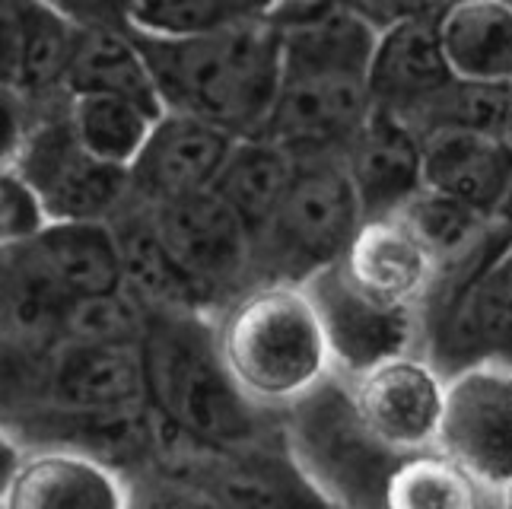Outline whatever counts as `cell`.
Returning a JSON list of instances; mask_svg holds the SVG:
<instances>
[{
  "label": "cell",
  "mask_w": 512,
  "mask_h": 509,
  "mask_svg": "<svg viewBox=\"0 0 512 509\" xmlns=\"http://www.w3.org/2000/svg\"><path fill=\"white\" fill-rule=\"evenodd\" d=\"M277 0H134L131 29L147 35H198L268 20Z\"/></svg>",
  "instance_id": "30"
},
{
  "label": "cell",
  "mask_w": 512,
  "mask_h": 509,
  "mask_svg": "<svg viewBox=\"0 0 512 509\" xmlns=\"http://www.w3.org/2000/svg\"><path fill=\"white\" fill-rule=\"evenodd\" d=\"M77 26H131L134 0H35Z\"/></svg>",
  "instance_id": "33"
},
{
  "label": "cell",
  "mask_w": 512,
  "mask_h": 509,
  "mask_svg": "<svg viewBox=\"0 0 512 509\" xmlns=\"http://www.w3.org/2000/svg\"><path fill=\"white\" fill-rule=\"evenodd\" d=\"M344 7L357 10L360 16H366L373 26H388L395 20H404V16H420V13H436L443 10L446 0H341Z\"/></svg>",
  "instance_id": "34"
},
{
  "label": "cell",
  "mask_w": 512,
  "mask_h": 509,
  "mask_svg": "<svg viewBox=\"0 0 512 509\" xmlns=\"http://www.w3.org/2000/svg\"><path fill=\"white\" fill-rule=\"evenodd\" d=\"M137 42L163 109L204 118L233 137L264 131L280 86V39L271 20L198 35L137 32Z\"/></svg>",
  "instance_id": "3"
},
{
  "label": "cell",
  "mask_w": 512,
  "mask_h": 509,
  "mask_svg": "<svg viewBox=\"0 0 512 509\" xmlns=\"http://www.w3.org/2000/svg\"><path fill=\"white\" fill-rule=\"evenodd\" d=\"M13 169L51 220H112L131 198L128 169L83 147L67 118V99L35 112Z\"/></svg>",
  "instance_id": "7"
},
{
  "label": "cell",
  "mask_w": 512,
  "mask_h": 509,
  "mask_svg": "<svg viewBox=\"0 0 512 509\" xmlns=\"http://www.w3.org/2000/svg\"><path fill=\"white\" fill-rule=\"evenodd\" d=\"M436 446L500 506V490L512 481V366L478 360L449 373Z\"/></svg>",
  "instance_id": "10"
},
{
  "label": "cell",
  "mask_w": 512,
  "mask_h": 509,
  "mask_svg": "<svg viewBox=\"0 0 512 509\" xmlns=\"http://www.w3.org/2000/svg\"><path fill=\"white\" fill-rule=\"evenodd\" d=\"M509 249H512V242H509Z\"/></svg>",
  "instance_id": "38"
},
{
  "label": "cell",
  "mask_w": 512,
  "mask_h": 509,
  "mask_svg": "<svg viewBox=\"0 0 512 509\" xmlns=\"http://www.w3.org/2000/svg\"><path fill=\"white\" fill-rule=\"evenodd\" d=\"M70 306L32 236L0 245V357H51L64 341Z\"/></svg>",
  "instance_id": "14"
},
{
  "label": "cell",
  "mask_w": 512,
  "mask_h": 509,
  "mask_svg": "<svg viewBox=\"0 0 512 509\" xmlns=\"http://www.w3.org/2000/svg\"><path fill=\"white\" fill-rule=\"evenodd\" d=\"M436 13L404 16L379 29L366 74L373 105L411 115L455 77L439 45Z\"/></svg>",
  "instance_id": "17"
},
{
  "label": "cell",
  "mask_w": 512,
  "mask_h": 509,
  "mask_svg": "<svg viewBox=\"0 0 512 509\" xmlns=\"http://www.w3.org/2000/svg\"><path fill=\"white\" fill-rule=\"evenodd\" d=\"M32 242L74 303L125 287L109 220H51L32 233Z\"/></svg>",
  "instance_id": "23"
},
{
  "label": "cell",
  "mask_w": 512,
  "mask_h": 509,
  "mask_svg": "<svg viewBox=\"0 0 512 509\" xmlns=\"http://www.w3.org/2000/svg\"><path fill=\"white\" fill-rule=\"evenodd\" d=\"M80 26L35 0H13V86L32 112L67 99V74Z\"/></svg>",
  "instance_id": "21"
},
{
  "label": "cell",
  "mask_w": 512,
  "mask_h": 509,
  "mask_svg": "<svg viewBox=\"0 0 512 509\" xmlns=\"http://www.w3.org/2000/svg\"><path fill=\"white\" fill-rule=\"evenodd\" d=\"M344 163L363 217L398 214L423 188L420 131L392 109L369 105L360 131L344 147Z\"/></svg>",
  "instance_id": "16"
},
{
  "label": "cell",
  "mask_w": 512,
  "mask_h": 509,
  "mask_svg": "<svg viewBox=\"0 0 512 509\" xmlns=\"http://www.w3.org/2000/svg\"><path fill=\"white\" fill-rule=\"evenodd\" d=\"M115 230L118 255H121V277L125 290L147 309L160 312H207L198 290L175 265L169 249L163 245L160 233L147 214V207L128 198L125 207L109 220Z\"/></svg>",
  "instance_id": "20"
},
{
  "label": "cell",
  "mask_w": 512,
  "mask_h": 509,
  "mask_svg": "<svg viewBox=\"0 0 512 509\" xmlns=\"http://www.w3.org/2000/svg\"><path fill=\"white\" fill-rule=\"evenodd\" d=\"M481 506H497V500L439 446L404 455L392 481H388V494H385V509H481Z\"/></svg>",
  "instance_id": "27"
},
{
  "label": "cell",
  "mask_w": 512,
  "mask_h": 509,
  "mask_svg": "<svg viewBox=\"0 0 512 509\" xmlns=\"http://www.w3.org/2000/svg\"><path fill=\"white\" fill-rule=\"evenodd\" d=\"M74 93H115L163 109L144 48L131 26H80L67 74V96Z\"/></svg>",
  "instance_id": "24"
},
{
  "label": "cell",
  "mask_w": 512,
  "mask_h": 509,
  "mask_svg": "<svg viewBox=\"0 0 512 509\" xmlns=\"http://www.w3.org/2000/svg\"><path fill=\"white\" fill-rule=\"evenodd\" d=\"M23 452H26V446H23L20 436L0 424V506L7 503L16 468H20V462H23Z\"/></svg>",
  "instance_id": "35"
},
{
  "label": "cell",
  "mask_w": 512,
  "mask_h": 509,
  "mask_svg": "<svg viewBox=\"0 0 512 509\" xmlns=\"http://www.w3.org/2000/svg\"><path fill=\"white\" fill-rule=\"evenodd\" d=\"M287 455L322 506L385 509L401 452L385 446L353 398L347 376L331 370L280 411Z\"/></svg>",
  "instance_id": "5"
},
{
  "label": "cell",
  "mask_w": 512,
  "mask_h": 509,
  "mask_svg": "<svg viewBox=\"0 0 512 509\" xmlns=\"http://www.w3.org/2000/svg\"><path fill=\"white\" fill-rule=\"evenodd\" d=\"M147 408L150 392L140 341H61L51 363V408L42 420H125Z\"/></svg>",
  "instance_id": "11"
},
{
  "label": "cell",
  "mask_w": 512,
  "mask_h": 509,
  "mask_svg": "<svg viewBox=\"0 0 512 509\" xmlns=\"http://www.w3.org/2000/svg\"><path fill=\"white\" fill-rule=\"evenodd\" d=\"M140 347L150 408L169 427L220 449L284 440L280 414L258 408L226 370L214 315L147 309Z\"/></svg>",
  "instance_id": "2"
},
{
  "label": "cell",
  "mask_w": 512,
  "mask_h": 509,
  "mask_svg": "<svg viewBox=\"0 0 512 509\" xmlns=\"http://www.w3.org/2000/svg\"><path fill=\"white\" fill-rule=\"evenodd\" d=\"M236 137L204 118L163 109L131 163V198L169 201L217 185V175Z\"/></svg>",
  "instance_id": "13"
},
{
  "label": "cell",
  "mask_w": 512,
  "mask_h": 509,
  "mask_svg": "<svg viewBox=\"0 0 512 509\" xmlns=\"http://www.w3.org/2000/svg\"><path fill=\"white\" fill-rule=\"evenodd\" d=\"M45 226V214L29 185L13 166H0V245L32 236Z\"/></svg>",
  "instance_id": "31"
},
{
  "label": "cell",
  "mask_w": 512,
  "mask_h": 509,
  "mask_svg": "<svg viewBox=\"0 0 512 509\" xmlns=\"http://www.w3.org/2000/svg\"><path fill=\"white\" fill-rule=\"evenodd\" d=\"M306 293L319 312L331 366L353 379L373 366L423 350V315L411 306L385 303L366 293L341 261L306 280Z\"/></svg>",
  "instance_id": "9"
},
{
  "label": "cell",
  "mask_w": 512,
  "mask_h": 509,
  "mask_svg": "<svg viewBox=\"0 0 512 509\" xmlns=\"http://www.w3.org/2000/svg\"><path fill=\"white\" fill-rule=\"evenodd\" d=\"M280 86L264 137L290 153H344L369 112L379 26L341 0H277Z\"/></svg>",
  "instance_id": "1"
},
{
  "label": "cell",
  "mask_w": 512,
  "mask_h": 509,
  "mask_svg": "<svg viewBox=\"0 0 512 509\" xmlns=\"http://www.w3.org/2000/svg\"><path fill=\"white\" fill-rule=\"evenodd\" d=\"M436 32L455 77L512 83V0H446Z\"/></svg>",
  "instance_id": "22"
},
{
  "label": "cell",
  "mask_w": 512,
  "mask_h": 509,
  "mask_svg": "<svg viewBox=\"0 0 512 509\" xmlns=\"http://www.w3.org/2000/svg\"><path fill=\"white\" fill-rule=\"evenodd\" d=\"M131 481L102 455L77 446H26L4 509H121Z\"/></svg>",
  "instance_id": "15"
},
{
  "label": "cell",
  "mask_w": 512,
  "mask_h": 509,
  "mask_svg": "<svg viewBox=\"0 0 512 509\" xmlns=\"http://www.w3.org/2000/svg\"><path fill=\"white\" fill-rule=\"evenodd\" d=\"M423 185L481 207L490 217L512 179V137L436 128L420 134Z\"/></svg>",
  "instance_id": "19"
},
{
  "label": "cell",
  "mask_w": 512,
  "mask_h": 509,
  "mask_svg": "<svg viewBox=\"0 0 512 509\" xmlns=\"http://www.w3.org/2000/svg\"><path fill=\"white\" fill-rule=\"evenodd\" d=\"M0 4H4V0H0Z\"/></svg>",
  "instance_id": "39"
},
{
  "label": "cell",
  "mask_w": 512,
  "mask_h": 509,
  "mask_svg": "<svg viewBox=\"0 0 512 509\" xmlns=\"http://www.w3.org/2000/svg\"><path fill=\"white\" fill-rule=\"evenodd\" d=\"M363 207L344 153H293V175L268 223L252 236L255 284H306L341 261Z\"/></svg>",
  "instance_id": "6"
},
{
  "label": "cell",
  "mask_w": 512,
  "mask_h": 509,
  "mask_svg": "<svg viewBox=\"0 0 512 509\" xmlns=\"http://www.w3.org/2000/svg\"><path fill=\"white\" fill-rule=\"evenodd\" d=\"M140 204L147 207L172 261L191 280L210 315H217L233 296L255 284L252 236L214 188L185 198Z\"/></svg>",
  "instance_id": "8"
},
{
  "label": "cell",
  "mask_w": 512,
  "mask_h": 509,
  "mask_svg": "<svg viewBox=\"0 0 512 509\" xmlns=\"http://www.w3.org/2000/svg\"><path fill=\"white\" fill-rule=\"evenodd\" d=\"M290 175L293 153L280 147L277 140L264 134L236 137V144L217 175L214 191L236 210V217L245 223L249 236H255L274 214Z\"/></svg>",
  "instance_id": "25"
},
{
  "label": "cell",
  "mask_w": 512,
  "mask_h": 509,
  "mask_svg": "<svg viewBox=\"0 0 512 509\" xmlns=\"http://www.w3.org/2000/svg\"><path fill=\"white\" fill-rule=\"evenodd\" d=\"M446 382L449 376L423 350L392 357L350 379L366 424L401 455L436 446L446 411Z\"/></svg>",
  "instance_id": "12"
},
{
  "label": "cell",
  "mask_w": 512,
  "mask_h": 509,
  "mask_svg": "<svg viewBox=\"0 0 512 509\" xmlns=\"http://www.w3.org/2000/svg\"><path fill=\"white\" fill-rule=\"evenodd\" d=\"M160 112L163 109L115 93L67 96V118L83 140V147L121 169H131Z\"/></svg>",
  "instance_id": "26"
},
{
  "label": "cell",
  "mask_w": 512,
  "mask_h": 509,
  "mask_svg": "<svg viewBox=\"0 0 512 509\" xmlns=\"http://www.w3.org/2000/svg\"><path fill=\"white\" fill-rule=\"evenodd\" d=\"M214 325L226 370L264 411L280 414L334 370L303 284L245 287L214 315Z\"/></svg>",
  "instance_id": "4"
},
{
  "label": "cell",
  "mask_w": 512,
  "mask_h": 509,
  "mask_svg": "<svg viewBox=\"0 0 512 509\" xmlns=\"http://www.w3.org/2000/svg\"><path fill=\"white\" fill-rule=\"evenodd\" d=\"M32 105L13 83L0 80V166H13L32 128Z\"/></svg>",
  "instance_id": "32"
},
{
  "label": "cell",
  "mask_w": 512,
  "mask_h": 509,
  "mask_svg": "<svg viewBox=\"0 0 512 509\" xmlns=\"http://www.w3.org/2000/svg\"><path fill=\"white\" fill-rule=\"evenodd\" d=\"M0 80L13 83V0L0 4Z\"/></svg>",
  "instance_id": "36"
},
{
  "label": "cell",
  "mask_w": 512,
  "mask_h": 509,
  "mask_svg": "<svg viewBox=\"0 0 512 509\" xmlns=\"http://www.w3.org/2000/svg\"><path fill=\"white\" fill-rule=\"evenodd\" d=\"M398 217L411 226V233L427 245L436 265H455L471 255L490 236L493 220L481 207H474L462 198H452L446 191L423 185L417 195L404 201Z\"/></svg>",
  "instance_id": "28"
},
{
  "label": "cell",
  "mask_w": 512,
  "mask_h": 509,
  "mask_svg": "<svg viewBox=\"0 0 512 509\" xmlns=\"http://www.w3.org/2000/svg\"><path fill=\"white\" fill-rule=\"evenodd\" d=\"M408 118L411 125L427 134L436 128H468L487 134H506L512 121V83H484L452 77L443 90L433 93Z\"/></svg>",
  "instance_id": "29"
},
{
  "label": "cell",
  "mask_w": 512,
  "mask_h": 509,
  "mask_svg": "<svg viewBox=\"0 0 512 509\" xmlns=\"http://www.w3.org/2000/svg\"><path fill=\"white\" fill-rule=\"evenodd\" d=\"M341 265L366 293L411 309H423L439 271L430 249L398 214L363 217Z\"/></svg>",
  "instance_id": "18"
},
{
  "label": "cell",
  "mask_w": 512,
  "mask_h": 509,
  "mask_svg": "<svg viewBox=\"0 0 512 509\" xmlns=\"http://www.w3.org/2000/svg\"><path fill=\"white\" fill-rule=\"evenodd\" d=\"M500 506H512V481L500 490Z\"/></svg>",
  "instance_id": "37"
}]
</instances>
